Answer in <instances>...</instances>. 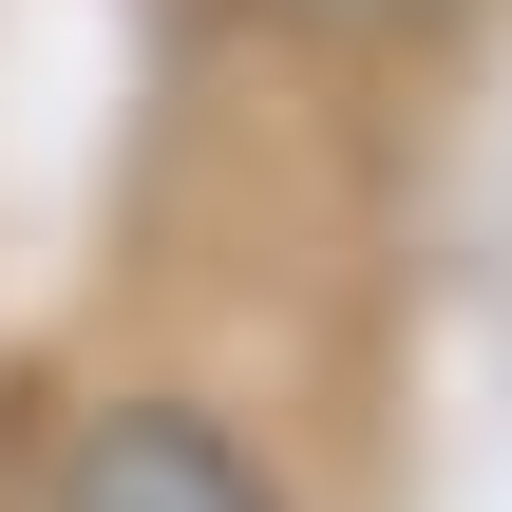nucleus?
Masks as SVG:
<instances>
[{"instance_id": "1", "label": "nucleus", "mask_w": 512, "mask_h": 512, "mask_svg": "<svg viewBox=\"0 0 512 512\" xmlns=\"http://www.w3.org/2000/svg\"><path fill=\"white\" fill-rule=\"evenodd\" d=\"M38 512H285V494L247 475L228 418H190V399H114V418H76V456H57Z\"/></svg>"}]
</instances>
